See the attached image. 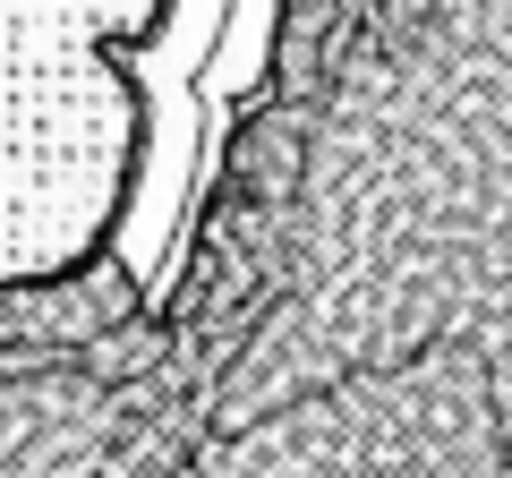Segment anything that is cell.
I'll return each mask as SVG.
<instances>
[{
    "label": "cell",
    "instance_id": "1",
    "mask_svg": "<svg viewBox=\"0 0 512 478\" xmlns=\"http://www.w3.org/2000/svg\"><path fill=\"white\" fill-rule=\"evenodd\" d=\"M111 9H0V291L69 282L137 197L146 103Z\"/></svg>",
    "mask_w": 512,
    "mask_h": 478
}]
</instances>
